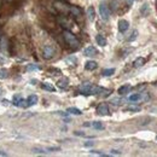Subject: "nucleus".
Returning a JSON list of instances; mask_svg holds the SVG:
<instances>
[{"label":"nucleus","mask_w":157,"mask_h":157,"mask_svg":"<svg viewBox=\"0 0 157 157\" xmlns=\"http://www.w3.org/2000/svg\"><path fill=\"white\" fill-rule=\"evenodd\" d=\"M63 38H64L65 42H67L70 47H73V48H78V47H80V41H78V38H76L71 32L64 30V32H63Z\"/></svg>","instance_id":"1"},{"label":"nucleus","mask_w":157,"mask_h":157,"mask_svg":"<svg viewBox=\"0 0 157 157\" xmlns=\"http://www.w3.org/2000/svg\"><path fill=\"white\" fill-rule=\"evenodd\" d=\"M99 13L103 21H108L110 18V10L105 4H100L99 5Z\"/></svg>","instance_id":"2"},{"label":"nucleus","mask_w":157,"mask_h":157,"mask_svg":"<svg viewBox=\"0 0 157 157\" xmlns=\"http://www.w3.org/2000/svg\"><path fill=\"white\" fill-rule=\"evenodd\" d=\"M55 53H56L55 48H53L52 46H50V45H46V46L44 47V50H42V57L45 59L53 58V57H55Z\"/></svg>","instance_id":"3"},{"label":"nucleus","mask_w":157,"mask_h":157,"mask_svg":"<svg viewBox=\"0 0 157 157\" xmlns=\"http://www.w3.org/2000/svg\"><path fill=\"white\" fill-rule=\"evenodd\" d=\"M100 93H105V96H108V94L110 93V91H109V90H105V88H103V87H99V86H96V87L92 86L90 94H100Z\"/></svg>","instance_id":"4"},{"label":"nucleus","mask_w":157,"mask_h":157,"mask_svg":"<svg viewBox=\"0 0 157 157\" xmlns=\"http://www.w3.org/2000/svg\"><path fill=\"white\" fill-rule=\"evenodd\" d=\"M91 88H92V83H90V82H85V83H82V85L78 87V92L82 93V94H90Z\"/></svg>","instance_id":"5"},{"label":"nucleus","mask_w":157,"mask_h":157,"mask_svg":"<svg viewBox=\"0 0 157 157\" xmlns=\"http://www.w3.org/2000/svg\"><path fill=\"white\" fill-rule=\"evenodd\" d=\"M97 113H98V115H100V116H106V115H109V106H108L105 103L99 104L98 108H97Z\"/></svg>","instance_id":"6"},{"label":"nucleus","mask_w":157,"mask_h":157,"mask_svg":"<svg viewBox=\"0 0 157 157\" xmlns=\"http://www.w3.org/2000/svg\"><path fill=\"white\" fill-rule=\"evenodd\" d=\"M12 101H13V105H16V106H27V100H24V99L22 98L21 94L13 96Z\"/></svg>","instance_id":"7"},{"label":"nucleus","mask_w":157,"mask_h":157,"mask_svg":"<svg viewBox=\"0 0 157 157\" xmlns=\"http://www.w3.org/2000/svg\"><path fill=\"white\" fill-rule=\"evenodd\" d=\"M83 53H85V56H87V57H93V56H96V55L98 53V51H97L96 47H93V46H88V47L85 48Z\"/></svg>","instance_id":"8"},{"label":"nucleus","mask_w":157,"mask_h":157,"mask_svg":"<svg viewBox=\"0 0 157 157\" xmlns=\"http://www.w3.org/2000/svg\"><path fill=\"white\" fill-rule=\"evenodd\" d=\"M128 28H129V23H128V21H126V20L118 21V30H120L121 33H124L126 30H128Z\"/></svg>","instance_id":"9"},{"label":"nucleus","mask_w":157,"mask_h":157,"mask_svg":"<svg viewBox=\"0 0 157 157\" xmlns=\"http://www.w3.org/2000/svg\"><path fill=\"white\" fill-rule=\"evenodd\" d=\"M55 6H56V9H58L59 11H62V12H64V13L69 12V6L65 5V4H63V2H60V1L55 2Z\"/></svg>","instance_id":"10"},{"label":"nucleus","mask_w":157,"mask_h":157,"mask_svg":"<svg viewBox=\"0 0 157 157\" xmlns=\"http://www.w3.org/2000/svg\"><path fill=\"white\" fill-rule=\"evenodd\" d=\"M38 96H35V94H32V96H29L28 99H27V106H33V105H35L36 103H38Z\"/></svg>","instance_id":"11"},{"label":"nucleus","mask_w":157,"mask_h":157,"mask_svg":"<svg viewBox=\"0 0 157 157\" xmlns=\"http://www.w3.org/2000/svg\"><path fill=\"white\" fill-rule=\"evenodd\" d=\"M96 41H97V44H98L99 46H101V47L106 46V44H108L106 39H105V38H104L101 34H98V35L96 36Z\"/></svg>","instance_id":"12"},{"label":"nucleus","mask_w":157,"mask_h":157,"mask_svg":"<svg viewBox=\"0 0 157 157\" xmlns=\"http://www.w3.org/2000/svg\"><path fill=\"white\" fill-rule=\"evenodd\" d=\"M69 12L73 16H81V13H82L81 9H78V6H69Z\"/></svg>","instance_id":"13"},{"label":"nucleus","mask_w":157,"mask_h":157,"mask_svg":"<svg viewBox=\"0 0 157 157\" xmlns=\"http://www.w3.org/2000/svg\"><path fill=\"white\" fill-rule=\"evenodd\" d=\"M97 67H98V64H97V62H94V60H88V62L85 64V68H86L87 70H94V69H97Z\"/></svg>","instance_id":"14"},{"label":"nucleus","mask_w":157,"mask_h":157,"mask_svg":"<svg viewBox=\"0 0 157 157\" xmlns=\"http://www.w3.org/2000/svg\"><path fill=\"white\" fill-rule=\"evenodd\" d=\"M131 85H123V86H121L120 88H118V93L121 94V96H123V94H126V93H128L129 91H131Z\"/></svg>","instance_id":"15"},{"label":"nucleus","mask_w":157,"mask_h":157,"mask_svg":"<svg viewBox=\"0 0 157 157\" xmlns=\"http://www.w3.org/2000/svg\"><path fill=\"white\" fill-rule=\"evenodd\" d=\"M68 85H69V80H68L67 78H60L58 82H57V86H58L59 88H67Z\"/></svg>","instance_id":"16"},{"label":"nucleus","mask_w":157,"mask_h":157,"mask_svg":"<svg viewBox=\"0 0 157 157\" xmlns=\"http://www.w3.org/2000/svg\"><path fill=\"white\" fill-rule=\"evenodd\" d=\"M129 101H139V100H141V99H144V96L143 94H140V93H134V94H132V96H129Z\"/></svg>","instance_id":"17"},{"label":"nucleus","mask_w":157,"mask_h":157,"mask_svg":"<svg viewBox=\"0 0 157 157\" xmlns=\"http://www.w3.org/2000/svg\"><path fill=\"white\" fill-rule=\"evenodd\" d=\"M94 16H96L94 9H93L92 6H90V7L87 9V17H88V20L91 21V22H93V21H94Z\"/></svg>","instance_id":"18"},{"label":"nucleus","mask_w":157,"mask_h":157,"mask_svg":"<svg viewBox=\"0 0 157 157\" xmlns=\"http://www.w3.org/2000/svg\"><path fill=\"white\" fill-rule=\"evenodd\" d=\"M144 63H145V59L143 58V57H138V58L134 60L133 65H134V68H140V67L144 65Z\"/></svg>","instance_id":"19"},{"label":"nucleus","mask_w":157,"mask_h":157,"mask_svg":"<svg viewBox=\"0 0 157 157\" xmlns=\"http://www.w3.org/2000/svg\"><path fill=\"white\" fill-rule=\"evenodd\" d=\"M67 113H69V114H73V115H81L82 114V111L80 110V109H78V108H68L67 109Z\"/></svg>","instance_id":"20"},{"label":"nucleus","mask_w":157,"mask_h":157,"mask_svg":"<svg viewBox=\"0 0 157 157\" xmlns=\"http://www.w3.org/2000/svg\"><path fill=\"white\" fill-rule=\"evenodd\" d=\"M9 78V71L5 68H0V78Z\"/></svg>","instance_id":"21"},{"label":"nucleus","mask_w":157,"mask_h":157,"mask_svg":"<svg viewBox=\"0 0 157 157\" xmlns=\"http://www.w3.org/2000/svg\"><path fill=\"white\" fill-rule=\"evenodd\" d=\"M44 90H46V91H50V92H55L56 91V88L53 87V86H51L50 83H42V86H41Z\"/></svg>","instance_id":"22"},{"label":"nucleus","mask_w":157,"mask_h":157,"mask_svg":"<svg viewBox=\"0 0 157 157\" xmlns=\"http://www.w3.org/2000/svg\"><path fill=\"white\" fill-rule=\"evenodd\" d=\"M114 73H115V69H113V68H110V69H104V70H103V75H104V76H111Z\"/></svg>","instance_id":"23"},{"label":"nucleus","mask_w":157,"mask_h":157,"mask_svg":"<svg viewBox=\"0 0 157 157\" xmlns=\"http://www.w3.org/2000/svg\"><path fill=\"white\" fill-rule=\"evenodd\" d=\"M140 110V108L137 106V105H129V106H127L126 109H124V111H139Z\"/></svg>","instance_id":"24"},{"label":"nucleus","mask_w":157,"mask_h":157,"mask_svg":"<svg viewBox=\"0 0 157 157\" xmlns=\"http://www.w3.org/2000/svg\"><path fill=\"white\" fill-rule=\"evenodd\" d=\"M92 127L93 128H96V129H103V123L101 122H99V121H94V122H92Z\"/></svg>","instance_id":"25"},{"label":"nucleus","mask_w":157,"mask_h":157,"mask_svg":"<svg viewBox=\"0 0 157 157\" xmlns=\"http://www.w3.org/2000/svg\"><path fill=\"white\" fill-rule=\"evenodd\" d=\"M147 10H149V6H147V4H144L140 11H141V13H144V15H147V13H149V11H147Z\"/></svg>","instance_id":"26"},{"label":"nucleus","mask_w":157,"mask_h":157,"mask_svg":"<svg viewBox=\"0 0 157 157\" xmlns=\"http://www.w3.org/2000/svg\"><path fill=\"white\" fill-rule=\"evenodd\" d=\"M91 154H93V155H98V156H106L105 154H103V152H100V151H96V150H92Z\"/></svg>","instance_id":"27"},{"label":"nucleus","mask_w":157,"mask_h":157,"mask_svg":"<svg viewBox=\"0 0 157 157\" xmlns=\"http://www.w3.org/2000/svg\"><path fill=\"white\" fill-rule=\"evenodd\" d=\"M137 35H138V32L137 30H134V32L132 33V36H131V38H128V40H129V41H133V40L137 38Z\"/></svg>","instance_id":"28"},{"label":"nucleus","mask_w":157,"mask_h":157,"mask_svg":"<svg viewBox=\"0 0 157 157\" xmlns=\"http://www.w3.org/2000/svg\"><path fill=\"white\" fill-rule=\"evenodd\" d=\"M38 69H39L38 65H29L28 67V70H38Z\"/></svg>","instance_id":"29"},{"label":"nucleus","mask_w":157,"mask_h":157,"mask_svg":"<svg viewBox=\"0 0 157 157\" xmlns=\"http://www.w3.org/2000/svg\"><path fill=\"white\" fill-rule=\"evenodd\" d=\"M93 144H94L93 141H87V143H85V146L86 147H90V146H93Z\"/></svg>","instance_id":"30"},{"label":"nucleus","mask_w":157,"mask_h":157,"mask_svg":"<svg viewBox=\"0 0 157 157\" xmlns=\"http://www.w3.org/2000/svg\"><path fill=\"white\" fill-rule=\"evenodd\" d=\"M111 155H121V152L117 151V150H111V152H110Z\"/></svg>","instance_id":"31"},{"label":"nucleus","mask_w":157,"mask_h":157,"mask_svg":"<svg viewBox=\"0 0 157 157\" xmlns=\"http://www.w3.org/2000/svg\"><path fill=\"white\" fill-rule=\"evenodd\" d=\"M124 1H126V2L128 4V5H132V4L134 2V0H124Z\"/></svg>","instance_id":"32"},{"label":"nucleus","mask_w":157,"mask_h":157,"mask_svg":"<svg viewBox=\"0 0 157 157\" xmlns=\"http://www.w3.org/2000/svg\"><path fill=\"white\" fill-rule=\"evenodd\" d=\"M0 156L4 157V156H7V154L5 152V151H0Z\"/></svg>","instance_id":"33"},{"label":"nucleus","mask_w":157,"mask_h":157,"mask_svg":"<svg viewBox=\"0 0 157 157\" xmlns=\"http://www.w3.org/2000/svg\"><path fill=\"white\" fill-rule=\"evenodd\" d=\"M0 94H1V90H0Z\"/></svg>","instance_id":"34"}]
</instances>
